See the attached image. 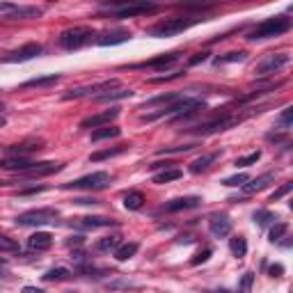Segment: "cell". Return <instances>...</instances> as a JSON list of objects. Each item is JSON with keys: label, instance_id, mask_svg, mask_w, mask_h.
<instances>
[{"label": "cell", "instance_id": "cell-1", "mask_svg": "<svg viewBox=\"0 0 293 293\" xmlns=\"http://www.w3.org/2000/svg\"><path fill=\"white\" fill-rule=\"evenodd\" d=\"M199 21H204V18H197V16L165 18V21H161V23L147 28V35L149 37H174V35H179V32H185L188 28H192V25H197Z\"/></svg>", "mask_w": 293, "mask_h": 293}, {"label": "cell", "instance_id": "cell-2", "mask_svg": "<svg viewBox=\"0 0 293 293\" xmlns=\"http://www.w3.org/2000/svg\"><path fill=\"white\" fill-rule=\"evenodd\" d=\"M291 30V18L287 16H273V18H266L261 23L254 28V30L247 35L250 42H257V39H268V37H280L284 32Z\"/></svg>", "mask_w": 293, "mask_h": 293}, {"label": "cell", "instance_id": "cell-3", "mask_svg": "<svg viewBox=\"0 0 293 293\" xmlns=\"http://www.w3.org/2000/svg\"><path fill=\"white\" fill-rule=\"evenodd\" d=\"M103 7H110L115 18H133V16H144V14L158 12V5H154V2H133V0H126V2H103Z\"/></svg>", "mask_w": 293, "mask_h": 293}, {"label": "cell", "instance_id": "cell-4", "mask_svg": "<svg viewBox=\"0 0 293 293\" xmlns=\"http://www.w3.org/2000/svg\"><path fill=\"white\" fill-rule=\"evenodd\" d=\"M222 110H225V113H222L220 117H213V119L204 121V124L195 126V128H188V133H192V135H213V133L227 131V128H232L234 124L240 121L238 115H232L227 108H222Z\"/></svg>", "mask_w": 293, "mask_h": 293}, {"label": "cell", "instance_id": "cell-5", "mask_svg": "<svg viewBox=\"0 0 293 293\" xmlns=\"http://www.w3.org/2000/svg\"><path fill=\"white\" fill-rule=\"evenodd\" d=\"M94 37H96L94 28L78 25V28H69V30L62 32L60 39H58V44H60L64 51H78V48H83L85 44H90Z\"/></svg>", "mask_w": 293, "mask_h": 293}, {"label": "cell", "instance_id": "cell-6", "mask_svg": "<svg viewBox=\"0 0 293 293\" xmlns=\"http://www.w3.org/2000/svg\"><path fill=\"white\" fill-rule=\"evenodd\" d=\"M106 185H110L108 172H92V174H87V176L69 181V183H64L62 188H64V190H101Z\"/></svg>", "mask_w": 293, "mask_h": 293}, {"label": "cell", "instance_id": "cell-7", "mask_svg": "<svg viewBox=\"0 0 293 293\" xmlns=\"http://www.w3.org/2000/svg\"><path fill=\"white\" fill-rule=\"evenodd\" d=\"M58 222V211L55 209H32L16 216L18 227H39V225H51Z\"/></svg>", "mask_w": 293, "mask_h": 293}, {"label": "cell", "instance_id": "cell-8", "mask_svg": "<svg viewBox=\"0 0 293 293\" xmlns=\"http://www.w3.org/2000/svg\"><path fill=\"white\" fill-rule=\"evenodd\" d=\"M115 87H119V80L110 78V80H101V83L83 85V87H76V90H69L62 99H64V101H76V99H83V96H99V92L106 94V92L115 90Z\"/></svg>", "mask_w": 293, "mask_h": 293}, {"label": "cell", "instance_id": "cell-9", "mask_svg": "<svg viewBox=\"0 0 293 293\" xmlns=\"http://www.w3.org/2000/svg\"><path fill=\"white\" fill-rule=\"evenodd\" d=\"M289 60H291L289 53H270L268 58H263V60L254 66V73H257L259 78H266V76H270V73H277L282 66H287Z\"/></svg>", "mask_w": 293, "mask_h": 293}, {"label": "cell", "instance_id": "cell-10", "mask_svg": "<svg viewBox=\"0 0 293 293\" xmlns=\"http://www.w3.org/2000/svg\"><path fill=\"white\" fill-rule=\"evenodd\" d=\"M119 222L113 220V218L106 216H83V218H73L71 227L73 229H83V232H90V229H103V227H117Z\"/></svg>", "mask_w": 293, "mask_h": 293}, {"label": "cell", "instance_id": "cell-11", "mask_svg": "<svg viewBox=\"0 0 293 293\" xmlns=\"http://www.w3.org/2000/svg\"><path fill=\"white\" fill-rule=\"evenodd\" d=\"M62 168H64V163H55V161L32 163L25 172H18V176H23V179H42V176H51V174L60 172Z\"/></svg>", "mask_w": 293, "mask_h": 293}, {"label": "cell", "instance_id": "cell-12", "mask_svg": "<svg viewBox=\"0 0 293 293\" xmlns=\"http://www.w3.org/2000/svg\"><path fill=\"white\" fill-rule=\"evenodd\" d=\"M119 117V108H110V110H103V113H96L90 115L80 121V128H103V126H110L115 119Z\"/></svg>", "mask_w": 293, "mask_h": 293}, {"label": "cell", "instance_id": "cell-13", "mask_svg": "<svg viewBox=\"0 0 293 293\" xmlns=\"http://www.w3.org/2000/svg\"><path fill=\"white\" fill-rule=\"evenodd\" d=\"M42 44L37 42H30L25 44V46H21L18 51H12V53H7L5 58H2V62H7V64H12V62H28L32 60V58H37V55H42Z\"/></svg>", "mask_w": 293, "mask_h": 293}, {"label": "cell", "instance_id": "cell-14", "mask_svg": "<svg viewBox=\"0 0 293 293\" xmlns=\"http://www.w3.org/2000/svg\"><path fill=\"white\" fill-rule=\"evenodd\" d=\"M199 204H202V197L197 195H188V197H176V199H170L163 211H168V213H179V211H188V209H197Z\"/></svg>", "mask_w": 293, "mask_h": 293}, {"label": "cell", "instance_id": "cell-15", "mask_svg": "<svg viewBox=\"0 0 293 293\" xmlns=\"http://www.w3.org/2000/svg\"><path fill=\"white\" fill-rule=\"evenodd\" d=\"M209 232L213 234L216 238H225V236H229V234H232V220H229V216H225V213H216V216H211Z\"/></svg>", "mask_w": 293, "mask_h": 293}, {"label": "cell", "instance_id": "cell-16", "mask_svg": "<svg viewBox=\"0 0 293 293\" xmlns=\"http://www.w3.org/2000/svg\"><path fill=\"white\" fill-rule=\"evenodd\" d=\"M179 58H181V53L174 51V53H163V55H158V58H154V60H147L138 66H147V69H154V71H165V69H170L172 64H176Z\"/></svg>", "mask_w": 293, "mask_h": 293}, {"label": "cell", "instance_id": "cell-17", "mask_svg": "<svg viewBox=\"0 0 293 293\" xmlns=\"http://www.w3.org/2000/svg\"><path fill=\"white\" fill-rule=\"evenodd\" d=\"M275 181V172H266L257 179H247V183H243V192L245 195H254V192H261L263 188H268L270 183Z\"/></svg>", "mask_w": 293, "mask_h": 293}, {"label": "cell", "instance_id": "cell-18", "mask_svg": "<svg viewBox=\"0 0 293 293\" xmlns=\"http://www.w3.org/2000/svg\"><path fill=\"white\" fill-rule=\"evenodd\" d=\"M131 39V32L124 30V28H117V30H108L106 35H101L96 39L99 46H117V44H124Z\"/></svg>", "mask_w": 293, "mask_h": 293}, {"label": "cell", "instance_id": "cell-19", "mask_svg": "<svg viewBox=\"0 0 293 293\" xmlns=\"http://www.w3.org/2000/svg\"><path fill=\"white\" fill-rule=\"evenodd\" d=\"M51 245H53V236L48 232H37L28 238V247L32 252H46V250H51Z\"/></svg>", "mask_w": 293, "mask_h": 293}, {"label": "cell", "instance_id": "cell-20", "mask_svg": "<svg viewBox=\"0 0 293 293\" xmlns=\"http://www.w3.org/2000/svg\"><path fill=\"white\" fill-rule=\"evenodd\" d=\"M220 158V151H211V154H204V156H199L197 161H192L190 163V174H202V172H206V170L213 165V163Z\"/></svg>", "mask_w": 293, "mask_h": 293}, {"label": "cell", "instance_id": "cell-21", "mask_svg": "<svg viewBox=\"0 0 293 293\" xmlns=\"http://www.w3.org/2000/svg\"><path fill=\"white\" fill-rule=\"evenodd\" d=\"M133 96V90L131 87H115V90L106 92V94H99L94 96L96 103H113V101H121V99H128Z\"/></svg>", "mask_w": 293, "mask_h": 293}, {"label": "cell", "instance_id": "cell-22", "mask_svg": "<svg viewBox=\"0 0 293 293\" xmlns=\"http://www.w3.org/2000/svg\"><path fill=\"white\" fill-rule=\"evenodd\" d=\"M179 99H183V94H179V92H168V94L154 96V99H149V101H144L140 108H154V106H163V108H168V106H172V103L179 101Z\"/></svg>", "mask_w": 293, "mask_h": 293}, {"label": "cell", "instance_id": "cell-23", "mask_svg": "<svg viewBox=\"0 0 293 293\" xmlns=\"http://www.w3.org/2000/svg\"><path fill=\"white\" fill-rule=\"evenodd\" d=\"M131 149V144H117V147H110V149H101V151H94L90 154V163H99V161H106V158H113V156H119L124 151Z\"/></svg>", "mask_w": 293, "mask_h": 293}, {"label": "cell", "instance_id": "cell-24", "mask_svg": "<svg viewBox=\"0 0 293 293\" xmlns=\"http://www.w3.org/2000/svg\"><path fill=\"white\" fill-rule=\"evenodd\" d=\"M119 245H121V236L113 234V236H103V238L96 240L94 250H96V252H115Z\"/></svg>", "mask_w": 293, "mask_h": 293}, {"label": "cell", "instance_id": "cell-25", "mask_svg": "<svg viewBox=\"0 0 293 293\" xmlns=\"http://www.w3.org/2000/svg\"><path fill=\"white\" fill-rule=\"evenodd\" d=\"M44 9L42 7H16L12 14H7V18L9 21H16V18H37L42 16Z\"/></svg>", "mask_w": 293, "mask_h": 293}, {"label": "cell", "instance_id": "cell-26", "mask_svg": "<svg viewBox=\"0 0 293 293\" xmlns=\"http://www.w3.org/2000/svg\"><path fill=\"white\" fill-rule=\"evenodd\" d=\"M60 73H48V76H39V78H30L25 80L23 87H48V85H55L60 83Z\"/></svg>", "mask_w": 293, "mask_h": 293}, {"label": "cell", "instance_id": "cell-27", "mask_svg": "<svg viewBox=\"0 0 293 293\" xmlns=\"http://www.w3.org/2000/svg\"><path fill=\"white\" fill-rule=\"evenodd\" d=\"M138 250H140L138 243H124V245H119L115 250V259L117 261H128V259H133L138 254Z\"/></svg>", "mask_w": 293, "mask_h": 293}, {"label": "cell", "instance_id": "cell-28", "mask_svg": "<svg viewBox=\"0 0 293 293\" xmlns=\"http://www.w3.org/2000/svg\"><path fill=\"white\" fill-rule=\"evenodd\" d=\"M183 176L179 168H170V170H161L158 174H154V183H170V181H176Z\"/></svg>", "mask_w": 293, "mask_h": 293}, {"label": "cell", "instance_id": "cell-29", "mask_svg": "<svg viewBox=\"0 0 293 293\" xmlns=\"http://www.w3.org/2000/svg\"><path fill=\"white\" fill-rule=\"evenodd\" d=\"M229 250L236 259H243L247 254V240L243 236H234V238H229Z\"/></svg>", "mask_w": 293, "mask_h": 293}, {"label": "cell", "instance_id": "cell-30", "mask_svg": "<svg viewBox=\"0 0 293 293\" xmlns=\"http://www.w3.org/2000/svg\"><path fill=\"white\" fill-rule=\"evenodd\" d=\"M71 277V270L69 268H51V270H46L42 275V280L44 282H64V280H69Z\"/></svg>", "mask_w": 293, "mask_h": 293}, {"label": "cell", "instance_id": "cell-31", "mask_svg": "<svg viewBox=\"0 0 293 293\" xmlns=\"http://www.w3.org/2000/svg\"><path fill=\"white\" fill-rule=\"evenodd\" d=\"M119 128L117 126H103V128H96L92 133V142H101V140H108V138H119Z\"/></svg>", "mask_w": 293, "mask_h": 293}, {"label": "cell", "instance_id": "cell-32", "mask_svg": "<svg viewBox=\"0 0 293 293\" xmlns=\"http://www.w3.org/2000/svg\"><path fill=\"white\" fill-rule=\"evenodd\" d=\"M42 149V142H30V144H14V147H7V151L18 158H25V154H30V151H39Z\"/></svg>", "mask_w": 293, "mask_h": 293}, {"label": "cell", "instance_id": "cell-33", "mask_svg": "<svg viewBox=\"0 0 293 293\" xmlns=\"http://www.w3.org/2000/svg\"><path fill=\"white\" fill-rule=\"evenodd\" d=\"M142 204H144V195L142 192H138V190H133V192H128L124 197V206L128 211H138V209H142Z\"/></svg>", "mask_w": 293, "mask_h": 293}, {"label": "cell", "instance_id": "cell-34", "mask_svg": "<svg viewBox=\"0 0 293 293\" xmlns=\"http://www.w3.org/2000/svg\"><path fill=\"white\" fill-rule=\"evenodd\" d=\"M287 232H289V222H275V225L270 227V234H268L270 243H280V240L287 236Z\"/></svg>", "mask_w": 293, "mask_h": 293}, {"label": "cell", "instance_id": "cell-35", "mask_svg": "<svg viewBox=\"0 0 293 293\" xmlns=\"http://www.w3.org/2000/svg\"><path fill=\"white\" fill-rule=\"evenodd\" d=\"M247 58V53L245 51H232V53H227V55H222V58H216L213 60V64H229V62H243Z\"/></svg>", "mask_w": 293, "mask_h": 293}, {"label": "cell", "instance_id": "cell-36", "mask_svg": "<svg viewBox=\"0 0 293 293\" xmlns=\"http://www.w3.org/2000/svg\"><path fill=\"white\" fill-rule=\"evenodd\" d=\"M254 225H257V227H268L270 222H275L277 218L273 216V213H270V211H266V209H259V211H254Z\"/></svg>", "mask_w": 293, "mask_h": 293}, {"label": "cell", "instance_id": "cell-37", "mask_svg": "<svg viewBox=\"0 0 293 293\" xmlns=\"http://www.w3.org/2000/svg\"><path fill=\"white\" fill-rule=\"evenodd\" d=\"M197 144H179V147H163L158 149V156H170V154H185V151H192Z\"/></svg>", "mask_w": 293, "mask_h": 293}, {"label": "cell", "instance_id": "cell-38", "mask_svg": "<svg viewBox=\"0 0 293 293\" xmlns=\"http://www.w3.org/2000/svg\"><path fill=\"white\" fill-rule=\"evenodd\" d=\"M261 158V151H252V154H247V156H243V158H236V168H250V165H254V163Z\"/></svg>", "mask_w": 293, "mask_h": 293}, {"label": "cell", "instance_id": "cell-39", "mask_svg": "<svg viewBox=\"0 0 293 293\" xmlns=\"http://www.w3.org/2000/svg\"><path fill=\"white\" fill-rule=\"evenodd\" d=\"M291 121H293V108H284L282 110V115L277 117V128L289 131V128H291Z\"/></svg>", "mask_w": 293, "mask_h": 293}, {"label": "cell", "instance_id": "cell-40", "mask_svg": "<svg viewBox=\"0 0 293 293\" xmlns=\"http://www.w3.org/2000/svg\"><path fill=\"white\" fill-rule=\"evenodd\" d=\"M252 287H254V273L247 270L245 275L240 277V282H238V293H250Z\"/></svg>", "mask_w": 293, "mask_h": 293}, {"label": "cell", "instance_id": "cell-41", "mask_svg": "<svg viewBox=\"0 0 293 293\" xmlns=\"http://www.w3.org/2000/svg\"><path fill=\"white\" fill-rule=\"evenodd\" d=\"M0 252H18V240L9 236H0Z\"/></svg>", "mask_w": 293, "mask_h": 293}, {"label": "cell", "instance_id": "cell-42", "mask_svg": "<svg viewBox=\"0 0 293 293\" xmlns=\"http://www.w3.org/2000/svg\"><path fill=\"white\" fill-rule=\"evenodd\" d=\"M291 190H293V183H291V181H287V183H282L280 188H277V190L273 192V195H270V202H277V199H282L284 195H289Z\"/></svg>", "mask_w": 293, "mask_h": 293}, {"label": "cell", "instance_id": "cell-43", "mask_svg": "<svg viewBox=\"0 0 293 293\" xmlns=\"http://www.w3.org/2000/svg\"><path fill=\"white\" fill-rule=\"evenodd\" d=\"M247 174H236V176H229V179H225L222 183L225 185H229V188H234V185H243V183H247Z\"/></svg>", "mask_w": 293, "mask_h": 293}, {"label": "cell", "instance_id": "cell-44", "mask_svg": "<svg viewBox=\"0 0 293 293\" xmlns=\"http://www.w3.org/2000/svg\"><path fill=\"white\" fill-rule=\"evenodd\" d=\"M211 254H213V252H211V247H206V250H202L199 254H195V257L190 259V263H192V266H199V263L209 261V257H211Z\"/></svg>", "mask_w": 293, "mask_h": 293}, {"label": "cell", "instance_id": "cell-45", "mask_svg": "<svg viewBox=\"0 0 293 293\" xmlns=\"http://www.w3.org/2000/svg\"><path fill=\"white\" fill-rule=\"evenodd\" d=\"M209 55H211V53H206V51H204V53H195V58H190V60H188V64H190V66H197L199 62H206V60H209Z\"/></svg>", "mask_w": 293, "mask_h": 293}, {"label": "cell", "instance_id": "cell-46", "mask_svg": "<svg viewBox=\"0 0 293 293\" xmlns=\"http://www.w3.org/2000/svg\"><path fill=\"white\" fill-rule=\"evenodd\" d=\"M176 163H172V161H158V163H151L149 165V170H170V168H174Z\"/></svg>", "mask_w": 293, "mask_h": 293}, {"label": "cell", "instance_id": "cell-47", "mask_svg": "<svg viewBox=\"0 0 293 293\" xmlns=\"http://www.w3.org/2000/svg\"><path fill=\"white\" fill-rule=\"evenodd\" d=\"M183 71H176V73H170V76H156V78H149V83H165V80H172V78H179Z\"/></svg>", "mask_w": 293, "mask_h": 293}, {"label": "cell", "instance_id": "cell-48", "mask_svg": "<svg viewBox=\"0 0 293 293\" xmlns=\"http://www.w3.org/2000/svg\"><path fill=\"white\" fill-rule=\"evenodd\" d=\"M18 5H14V2H0V12H7V14H12L14 9H16Z\"/></svg>", "mask_w": 293, "mask_h": 293}, {"label": "cell", "instance_id": "cell-49", "mask_svg": "<svg viewBox=\"0 0 293 293\" xmlns=\"http://www.w3.org/2000/svg\"><path fill=\"white\" fill-rule=\"evenodd\" d=\"M270 277H280L282 273H284V266H280V263H277V266H270Z\"/></svg>", "mask_w": 293, "mask_h": 293}, {"label": "cell", "instance_id": "cell-50", "mask_svg": "<svg viewBox=\"0 0 293 293\" xmlns=\"http://www.w3.org/2000/svg\"><path fill=\"white\" fill-rule=\"evenodd\" d=\"M46 190V185H37V188H28V190H21L18 195H35V192H42Z\"/></svg>", "mask_w": 293, "mask_h": 293}, {"label": "cell", "instance_id": "cell-51", "mask_svg": "<svg viewBox=\"0 0 293 293\" xmlns=\"http://www.w3.org/2000/svg\"><path fill=\"white\" fill-rule=\"evenodd\" d=\"M76 204H99V199H85V197H78V199H73Z\"/></svg>", "mask_w": 293, "mask_h": 293}, {"label": "cell", "instance_id": "cell-52", "mask_svg": "<svg viewBox=\"0 0 293 293\" xmlns=\"http://www.w3.org/2000/svg\"><path fill=\"white\" fill-rule=\"evenodd\" d=\"M23 293H44V291L37 287H23Z\"/></svg>", "mask_w": 293, "mask_h": 293}, {"label": "cell", "instance_id": "cell-53", "mask_svg": "<svg viewBox=\"0 0 293 293\" xmlns=\"http://www.w3.org/2000/svg\"><path fill=\"white\" fill-rule=\"evenodd\" d=\"M5 266H7V259H2V257H0V268H5Z\"/></svg>", "mask_w": 293, "mask_h": 293}, {"label": "cell", "instance_id": "cell-54", "mask_svg": "<svg viewBox=\"0 0 293 293\" xmlns=\"http://www.w3.org/2000/svg\"><path fill=\"white\" fill-rule=\"evenodd\" d=\"M5 124H7V121H5V117H0V128H2Z\"/></svg>", "mask_w": 293, "mask_h": 293}, {"label": "cell", "instance_id": "cell-55", "mask_svg": "<svg viewBox=\"0 0 293 293\" xmlns=\"http://www.w3.org/2000/svg\"><path fill=\"white\" fill-rule=\"evenodd\" d=\"M0 168H5V161H0Z\"/></svg>", "mask_w": 293, "mask_h": 293}, {"label": "cell", "instance_id": "cell-56", "mask_svg": "<svg viewBox=\"0 0 293 293\" xmlns=\"http://www.w3.org/2000/svg\"><path fill=\"white\" fill-rule=\"evenodd\" d=\"M2 110H5V106H2V103H0V113H2Z\"/></svg>", "mask_w": 293, "mask_h": 293}]
</instances>
